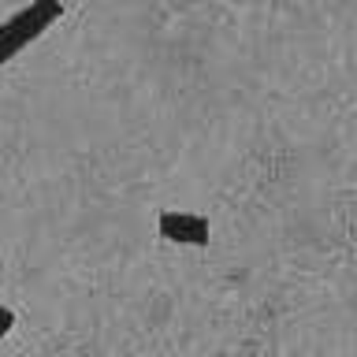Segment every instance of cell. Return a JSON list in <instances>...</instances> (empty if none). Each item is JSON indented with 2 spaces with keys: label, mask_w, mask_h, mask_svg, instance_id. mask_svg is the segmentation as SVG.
<instances>
[{
  "label": "cell",
  "mask_w": 357,
  "mask_h": 357,
  "mask_svg": "<svg viewBox=\"0 0 357 357\" xmlns=\"http://www.w3.org/2000/svg\"><path fill=\"white\" fill-rule=\"evenodd\" d=\"M60 15H63V0H30L22 11L0 22V67L15 60L26 45L38 41Z\"/></svg>",
  "instance_id": "6da1fadb"
},
{
  "label": "cell",
  "mask_w": 357,
  "mask_h": 357,
  "mask_svg": "<svg viewBox=\"0 0 357 357\" xmlns=\"http://www.w3.org/2000/svg\"><path fill=\"white\" fill-rule=\"evenodd\" d=\"M156 231H160V238L175 242V245H208V220L197 216V212L167 208L156 220Z\"/></svg>",
  "instance_id": "7a4b0ae2"
},
{
  "label": "cell",
  "mask_w": 357,
  "mask_h": 357,
  "mask_svg": "<svg viewBox=\"0 0 357 357\" xmlns=\"http://www.w3.org/2000/svg\"><path fill=\"white\" fill-rule=\"evenodd\" d=\"M11 328H15V312H11L8 305H0V339H4Z\"/></svg>",
  "instance_id": "3957f363"
}]
</instances>
